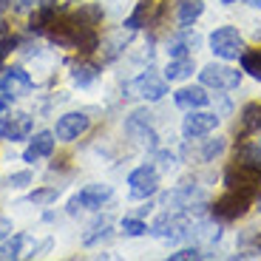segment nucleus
<instances>
[{"instance_id": "obj_20", "label": "nucleus", "mask_w": 261, "mask_h": 261, "mask_svg": "<svg viewBox=\"0 0 261 261\" xmlns=\"http://www.w3.org/2000/svg\"><path fill=\"white\" fill-rule=\"evenodd\" d=\"M26 239L23 236H12V242H3L0 244V261H14L20 258V250H23Z\"/></svg>"}, {"instance_id": "obj_28", "label": "nucleus", "mask_w": 261, "mask_h": 261, "mask_svg": "<svg viewBox=\"0 0 261 261\" xmlns=\"http://www.w3.org/2000/svg\"><path fill=\"white\" fill-rule=\"evenodd\" d=\"M190 258H204V253L199 247H185L179 253H170V261H190Z\"/></svg>"}, {"instance_id": "obj_34", "label": "nucleus", "mask_w": 261, "mask_h": 261, "mask_svg": "<svg viewBox=\"0 0 261 261\" xmlns=\"http://www.w3.org/2000/svg\"><path fill=\"white\" fill-rule=\"evenodd\" d=\"M9 6H12V0H0V14L6 12V9H9Z\"/></svg>"}, {"instance_id": "obj_38", "label": "nucleus", "mask_w": 261, "mask_h": 261, "mask_svg": "<svg viewBox=\"0 0 261 261\" xmlns=\"http://www.w3.org/2000/svg\"><path fill=\"white\" fill-rule=\"evenodd\" d=\"M258 247H261V236H258Z\"/></svg>"}, {"instance_id": "obj_5", "label": "nucleus", "mask_w": 261, "mask_h": 261, "mask_svg": "<svg viewBox=\"0 0 261 261\" xmlns=\"http://www.w3.org/2000/svg\"><path fill=\"white\" fill-rule=\"evenodd\" d=\"M114 196V188L111 185H88V188H83L77 196H71V202H68V213H77L80 207H102L108 199Z\"/></svg>"}, {"instance_id": "obj_37", "label": "nucleus", "mask_w": 261, "mask_h": 261, "mask_svg": "<svg viewBox=\"0 0 261 261\" xmlns=\"http://www.w3.org/2000/svg\"><path fill=\"white\" fill-rule=\"evenodd\" d=\"M222 3H236V0H222Z\"/></svg>"}, {"instance_id": "obj_6", "label": "nucleus", "mask_w": 261, "mask_h": 261, "mask_svg": "<svg viewBox=\"0 0 261 261\" xmlns=\"http://www.w3.org/2000/svg\"><path fill=\"white\" fill-rule=\"evenodd\" d=\"M128 185H130V199H148L159 188V170L150 168V165H142V168L130 170Z\"/></svg>"}, {"instance_id": "obj_19", "label": "nucleus", "mask_w": 261, "mask_h": 261, "mask_svg": "<svg viewBox=\"0 0 261 261\" xmlns=\"http://www.w3.org/2000/svg\"><path fill=\"white\" fill-rule=\"evenodd\" d=\"M242 71H247L250 77L261 80V48H255V51H242Z\"/></svg>"}, {"instance_id": "obj_14", "label": "nucleus", "mask_w": 261, "mask_h": 261, "mask_svg": "<svg viewBox=\"0 0 261 261\" xmlns=\"http://www.w3.org/2000/svg\"><path fill=\"white\" fill-rule=\"evenodd\" d=\"M190 74H193V60H190V57H173V60H168L165 80H170V83H179V80H188Z\"/></svg>"}, {"instance_id": "obj_4", "label": "nucleus", "mask_w": 261, "mask_h": 261, "mask_svg": "<svg viewBox=\"0 0 261 261\" xmlns=\"http://www.w3.org/2000/svg\"><path fill=\"white\" fill-rule=\"evenodd\" d=\"M224 185L236 188V190H250V193H255L261 185V170L253 168V165H244V162H233L224 170Z\"/></svg>"}, {"instance_id": "obj_7", "label": "nucleus", "mask_w": 261, "mask_h": 261, "mask_svg": "<svg viewBox=\"0 0 261 261\" xmlns=\"http://www.w3.org/2000/svg\"><path fill=\"white\" fill-rule=\"evenodd\" d=\"M91 119L85 117V114H65V117L57 119V128H54V137L60 142H71V139H80L88 130Z\"/></svg>"}, {"instance_id": "obj_31", "label": "nucleus", "mask_w": 261, "mask_h": 261, "mask_svg": "<svg viewBox=\"0 0 261 261\" xmlns=\"http://www.w3.org/2000/svg\"><path fill=\"white\" fill-rule=\"evenodd\" d=\"M156 162H159V168H162V170H168V168H173V165H176V156H173V153H168V150H159Z\"/></svg>"}, {"instance_id": "obj_18", "label": "nucleus", "mask_w": 261, "mask_h": 261, "mask_svg": "<svg viewBox=\"0 0 261 261\" xmlns=\"http://www.w3.org/2000/svg\"><path fill=\"white\" fill-rule=\"evenodd\" d=\"M97 77H99V68L94 63H77L71 68V80L77 85H91Z\"/></svg>"}, {"instance_id": "obj_21", "label": "nucleus", "mask_w": 261, "mask_h": 261, "mask_svg": "<svg viewBox=\"0 0 261 261\" xmlns=\"http://www.w3.org/2000/svg\"><path fill=\"white\" fill-rule=\"evenodd\" d=\"M242 125H244V130H261V105H247L244 108V114H242Z\"/></svg>"}, {"instance_id": "obj_17", "label": "nucleus", "mask_w": 261, "mask_h": 261, "mask_svg": "<svg viewBox=\"0 0 261 261\" xmlns=\"http://www.w3.org/2000/svg\"><path fill=\"white\" fill-rule=\"evenodd\" d=\"M236 162L253 165V168L261 170V139L258 142H247V145H242V148H236Z\"/></svg>"}, {"instance_id": "obj_12", "label": "nucleus", "mask_w": 261, "mask_h": 261, "mask_svg": "<svg viewBox=\"0 0 261 261\" xmlns=\"http://www.w3.org/2000/svg\"><path fill=\"white\" fill-rule=\"evenodd\" d=\"M207 94H204L202 85H193V88H179L176 94H173V102H176V108H182V111H193V108H202V105H207Z\"/></svg>"}, {"instance_id": "obj_22", "label": "nucleus", "mask_w": 261, "mask_h": 261, "mask_svg": "<svg viewBox=\"0 0 261 261\" xmlns=\"http://www.w3.org/2000/svg\"><path fill=\"white\" fill-rule=\"evenodd\" d=\"M77 17L83 20V23H88V26H97L99 20H102V6H97V3H91V6H80Z\"/></svg>"}, {"instance_id": "obj_11", "label": "nucleus", "mask_w": 261, "mask_h": 261, "mask_svg": "<svg viewBox=\"0 0 261 261\" xmlns=\"http://www.w3.org/2000/svg\"><path fill=\"white\" fill-rule=\"evenodd\" d=\"M51 150H54V134L51 130H40L37 137L29 142V148L23 150V159L26 162H37L43 156H51Z\"/></svg>"}, {"instance_id": "obj_3", "label": "nucleus", "mask_w": 261, "mask_h": 261, "mask_svg": "<svg viewBox=\"0 0 261 261\" xmlns=\"http://www.w3.org/2000/svg\"><path fill=\"white\" fill-rule=\"evenodd\" d=\"M210 51L222 60H239L244 51V40L233 26H222L210 34Z\"/></svg>"}, {"instance_id": "obj_32", "label": "nucleus", "mask_w": 261, "mask_h": 261, "mask_svg": "<svg viewBox=\"0 0 261 261\" xmlns=\"http://www.w3.org/2000/svg\"><path fill=\"white\" fill-rule=\"evenodd\" d=\"M12 230H14V224L9 222V219H3V216H0V239H6V236H12Z\"/></svg>"}, {"instance_id": "obj_36", "label": "nucleus", "mask_w": 261, "mask_h": 261, "mask_svg": "<svg viewBox=\"0 0 261 261\" xmlns=\"http://www.w3.org/2000/svg\"><path fill=\"white\" fill-rule=\"evenodd\" d=\"M6 37V23H0V40Z\"/></svg>"}, {"instance_id": "obj_24", "label": "nucleus", "mask_w": 261, "mask_h": 261, "mask_svg": "<svg viewBox=\"0 0 261 261\" xmlns=\"http://www.w3.org/2000/svg\"><path fill=\"white\" fill-rule=\"evenodd\" d=\"M54 199H57V188H43V190L29 193V202L32 204H51Z\"/></svg>"}, {"instance_id": "obj_1", "label": "nucleus", "mask_w": 261, "mask_h": 261, "mask_svg": "<svg viewBox=\"0 0 261 261\" xmlns=\"http://www.w3.org/2000/svg\"><path fill=\"white\" fill-rule=\"evenodd\" d=\"M253 196H255V193H250V190H236V188H230L227 193L222 196V199H216L213 216H219V219H224V222L242 219V216L250 210V204H253Z\"/></svg>"}, {"instance_id": "obj_26", "label": "nucleus", "mask_w": 261, "mask_h": 261, "mask_svg": "<svg viewBox=\"0 0 261 261\" xmlns=\"http://www.w3.org/2000/svg\"><path fill=\"white\" fill-rule=\"evenodd\" d=\"M122 233L125 236H145L148 233V224L142 219H125L122 222Z\"/></svg>"}, {"instance_id": "obj_33", "label": "nucleus", "mask_w": 261, "mask_h": 261, "mask_svg": "<svg viewBox=\"0 0 261 261\" xmlns=\"http://www.w3.org/2000/svg\"><path fill=\"white\" fill-rule=\"evenodd\" d=\"M26 9H32V0H20V3H17V12H26Z\"/></svg>"}, {"instance_id": "obj_9", "label": "nucleus", "mask_w": 261, "mask_h": 261, "mask_svg": "<svg viewBox=\"0 0 261 261\" xmlns=\"http://www.w3.org/2000/svg\"><path fill=\"white\" fill-rule=\"evenodd\" d=\"M185 227H188V222H185L182 216L165 213V216H159L156 222H153L150 233L156 236V239H179V236L185 233Z\"/></svg>"}, {"instance_id": "obj_13", "label": "nucleus", "mask_w": 261, "mask_h": 261, "mask_svg": "<svg viewBox=\"0 0 261 261\" xmlns=\"http://www.w3.org/2000/svg\"><path fill=\"white\" fill-rule=\"evenodd\" d=\"M0 130H3V137H6L9 142H20V139H26L29 134H32V117H26V114H14L9 122L0 125Z\"/></svg>"}, {"instance_id": "obj_27", "label": "nucleus", "mask_w": 261, "mask_h": 261, "mask_svg": "<svg viewBox=\"0 0 261 261\" xmlns=\"http://www.w3.org/2000/svg\"><path fill=\"white\" fill-rule=\"evenodd\" d=\"M222 150H224V139H207V142H204V150H202V159L210 162V159H216Z\"/></svg>"}, {"instance_id": "obj_39", "label": "nucleus", "mask_w": 261, "mask_h": 261, "mask_svg": "<svg viewBox=\"0 0 261 261\" xmlns=\"http://www.w3.org/2000/svg\"><path fill=\"white\" fill-rule=\"evenodd\" d=\"M0 125H3V119H0Z\"/></svg>"}, {"instance_id": "obj_2", "label": "nucleus", "mask_w": 261, "mask_h": 261, "mask_svg": "<svg viewBox=\"0 0 261 261\" xmlns=\"http://www.w3.org/2000/svg\"><path fill=\"white\" fill-rule=\"evenodd\" d=\"M199 80H202L204 88H216V91H233L239 88L242 83V71H236L230 65H222V63H210L199 71Z\"/></svg>"}, {"instance_id": "obj_40", "label": "nucleus", "mask_w": 261, "mask_h": 261, "mask_svg": "<svg viewBox=\"0 0 261 261\" xmlns=\"http://www.w3.org/2000/svg\"><path fill=\"white\" fill-rule=\"evenodd\" d=\"M148 3H153V0H148Z\"/></svg>"}, {"instance_id": "obj_23", "label": "nucleus", "mask_w": 261, "mask_h": 261, "mask_svg": "<svg viewBox=\"0 0 261 261\" xmlns=\"http://www.w3.org/2000/svg\"><path fill=\"white\" fill-rule=\"evenodd\" d=\"M108 233H111V222H108V219H102V222H97V224L91 227V233H85L83 242H85V244H97V239H105Z\"/></svg>"}, {"instance_id": "obj_16", "label": "nucleus", "mask_w": 261, "mask_h": 261, "mask_svg": "<svg viewBox=\"0 0 261 261\" xmlns=\"http://www.w3.org/2000/svg\"><path fill=\"white\" fill-rule=\"evenodd\" d=\"M196 46H199V37H196V34H182V37L170 40L168 54H170V60L173 57H190V48H196Z\"/></svg>"}, {"instance_id": "obj_29", "label": "nucleus", "mask_w": 261, "mask_h": 261, "mask_svg": "<svg viewBox=\"0 0 261 261\" xmlns=\"http://www.w3.org/2000/svg\"><path fill=\"white\" fill-rule=\"evenodd\" d=\"M14 46H17V37H9V34H6V37L0 40V65H3V60L14 51Z\"/></svg>"}, {"instance_id": "obj_25", "label": "nucleus", "mask_w": 261, "mask_h": 261, "mask_svg": "<svg viewBox=\"0 0 261 261\" xmlns=\"http://www.w3.org/2000/svg\"><path fill=\"white\" fill-rule=\"evenodd\" d=\"M148 9H150V3H148V0H142V3L137 6V12L125 20V26H128V29H139L145 23V12H148ZM145 26H148V23H145Z\"/></svg>"}, {"instance_id": "obj_30", "label": "nucleus", "mask_w": 261, "mask_h": 261, "mask_svg": "<svg viewBox=\"0 0 261 261\" xmlns=\"http://www.w3.org/2000/svg\"><path fill=\"white\" fill-rule=\"evenodd\" d=\"M29 182H32V173H29V170H20V173H12V176H9V185H12V188H26Z\"/></svg>"}, {"instance_id": "obj_10", "label": "nucleus", "mask_w": 261, "mask_h": 261, "mask_svg": "<svg viewBox=\"0 0 261 261\" xmlns=\"http://www.w3.org/2000/svg\"><path fill=\"white\" fill-rule=\"evenodd\" d=\"M134 91L139 94L142 99H150V102H156V99H162L165 94H168V83L165 80H159L156 74H142V77L134 83Z\"/></svg>"}, {"instance_id": "obj_15", "label": "nucleus", "mask_w": 261, "mask_h": 261, "mask_svg": "<svg viewBox=\"0 0 261 261\" xmlns=\"http://www.w3.org/2000/svg\"><path fill=\"white\" fill-rule=\"evenodd\" d=\"M202 12H204L202 0H182V3H179V9H176V17H179V23H182V26H193L196 20L202 17Z\"/></svg>"}, {"instance_id": "obj_35", "label": "nucleus", "mask_w": 261, "mask_h": 261, "mask_svg": "<svg viewBox=\"0 0 261 261\" xmlns=\"http://www.w3.org/2000/svg\"><path fill=\"white\" fill-rule=\"evenodd\" d=\"M247 3H250L253 9H261V0H247Z\"/></svg>"}, {"instance_id": "obj_8", "label": "nucleus", "mask_w": 261, "mask_h": 261, "mask_svg": "<svg viewBox=\"0 0 261 261\" xmlns=\"http://www.w3.org/2000/svg\"><path fill=\"white\" fill-rule=\"evenodd\" d=\"M216 125H219L216 114H207V111L193 114L190 111V117H185V122H182V134L188 139H199V137H207L210 130H216Z\"/></svg>"}]
</instances>
